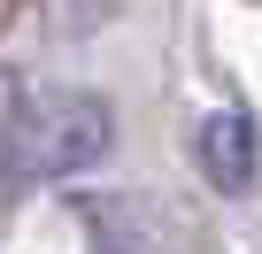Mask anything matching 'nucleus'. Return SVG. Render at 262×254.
Returning a JSON list of instances; mask_svg holds the SVG:
<instances>
[{"label":"nucleus","mask_w":262,"mask_h":254,"mask_svg":"<svg viewBox=\"0 0 262 254\" xmlns=\"http://www.w3.org/2000/svg\"><path fill=\"white\" fill-rule=\"evenodd\" d=\"M193 154H201V170H208L216 193H247L254 185V162H262V131H254V116L216 108L201 131H193Z\"/></svg>","instance_id":"nucleus-2"},{"label":"nucleus","mask_w":262,"mask_h":254,"mask_svg":"<svg viewBox=\"0 0 262 254\" xmlns=\"http://www.w3.org/2000/svg\"><path fill=\"white\" fill-rule=\"evenodd\" d=\"M116 139V123L93 93H39L8 116V139H0V162L16 177H70L93 170Z\"/></svg>","instance_id":"nucleus-1"}]
</instances>
